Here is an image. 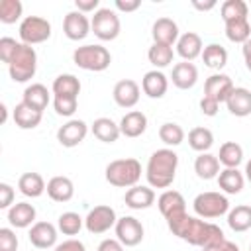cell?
<instances>
[{
    "mask_svg": "<svg viewBox=\"0 0 251 251\" xmlns=\"http://www.w3.org/2000/svg\"><path fill=\"white\" fill-rule=\"evenodd\" d=\"M171 80L176 88L180 90H188L196 84L198 80V69L194 63H188V61H180L173 67V73H171Z\"/></svg>",
    "mask_w": 251,
    "mask_h": 251,
    "instance_id": "603a6c76",
    "label": "cell"
},
{
    "mask_svg": "<svg viewBox=\"0 0 251 251\" xmlns=\"http://www.w3.org/2000/svg\"><path fill=\"white\" fill-rule=\"evenodd\" d=\"M20 41L25 45H37L51 37V24L41 16H25L18 27Z\"/></svg>",
    "mask_w": 251,
    "mask_h": 251,
    "instance_id": "52a82bcc",
    "label": "cell"
},
{
    "mask_svg": "<svg viewBox=\"0 0 251 251\" xmlns=\"http://www.w3.org/2000/svg\"><path fill=\"white\" fill-rule=\"evenodd\" d=\"M22 102L27 104V106H31L33 110L43 112V110L49 106V102H51V94H49V90H47L45 84L33 82V84H29V86H25Z\"/></svg>",
    "mask_w": 251,
    "mask_h": 251,
    "instance_id": "484cf974",
    "label": "cell"
},
{
    "mask_svg": "<svg viewBox=\"0 0 251 251\" xmlns=\"http://www.w3.org/2000/svg\"><path fill=\"white\" fill-rule=\"evenodd\" d=\"M24 4L20 0H2L0 2V22L2 24H16L22 18Z\"/></svg>",
    "mask_w": 251,
    "mask_h": 251,
    "instance_id": "b9f144b4",
    "label": "cell"
},
{
    "mask_svg": "<svg viewBox=\"0 0 251 251\" xmlns=\"http://www.w3.org/2000/svg\"><path fill=\"white\" fill-rule=\"evenodd\" d=\"M218 110H220V102H216V100H212V98H208V96H202V98H200V112H202L204 116L212 118V116L218 114Z\"/></svg>",
    "mask_w": 251,
    "mask_h": 251,
    "instance_id": "7dc6e473",
    "label": "cell"
},
{
    "mask_svg": "<svg viewBox=\"0 0 251 251\" xmlns=\"http://www.w3.org/2000/svg\"><path fill=\"white\" fill-rule=\"evenodd\" d=\"M167 226L173 231V235H176L178 239H182V241H186L190 245H196L200 249L216 245V243L226 239L220 226H216L212 222H206V220H202L198 216L182 214L178 218L167 220Z\"/></svg>",
    "mask_w": 251,
    "mask_h": 251,
    "instance_id": "6da1fadb",
    "label": "cell"
},
{
    "mask_svg": "<svg viewBox=\"0 0 251 251\" xmlns=\"http://www.w3.org/2000/svg\"><path fill=\"white\" fill-rule=\"evenodd\" d=\"M226 37L231 43H245L251 37V24L249 20H235V22H227L226 24Z\"/></svg>",
    "mask_w": 251,
    "mask_h": 251,
    "instance_id": "f35d334b",
    "label": "cell"
},
{
    "mask_svg": "<svg viewBox=\"0 0 251 251\" xmlns=\"http://www.w3.org/2000/svg\"><path fill=\"white\" fill-rule=\"evenodd\" d=\"M53 108H55L57 116L71 118L78 108V98H75V96H53Z\"/></svg>",
    "mask_w": 251,
    "mask_h": 251,
    "instance_id": "7bdbcfd3",
    "label": "cell"
},
{
    "mask_svg": "<svg viewBox=\"0 0 251 251\" xmlns=\"http://www.w3.org/2000/svg\"><path fill=\"white\" fill-rule=\"evenodd\" d=\"M90 129H92L94 137L102 143H114L122 135L120 124H116L112 118H96L90 126Z\"/></svg>",
    "mask_w": 251,
    "mask_h": 251,
    "instance_id": "83f0119b",
    "label": "cell"
},
{
    "mask_svg": "<svg viewBox=\"0 0 251 251\" xmlns=\"http://www.w3.org/2000/svg\"><path fill=\"white\" fill-rule=\"evenodd\" d=\"M227 226H229V229H233L237 233L251 229V206L239 204V206L231 208L227 212Z\"/></svg>",
    "mask_w": 251,
    "mask_h": 251,
    "instance_id": "836d02e7",
    "label": "cell"
},
{
    "mask_svg": "<svg viewBox=\"0 0 251 251\" xmlns=\"http://www.w3.org/2000/svg\"><path fill=\"white\" fill-rule=\"evenodd\" d=\"M200 251H239V247H237L233 241L224 239V241H220V243H216V245H210V247H204V249H200Z\"/></svg>",
    "mask_w": 251,
    "mask_h": 251,
    "instance_id": "f5cc1de1",
    "label": "cell"
},
{
    "mask_svg": "<svg viewBox=\"0 0 251 251\" xmlns=\"http://www.w3.org/2000/svg\"><path fill=\"white\" fill-rule=\"evenodd\" d=\"M241 53H243V61H245V67H247V71L251 73V37L243 43V47H241Z\"/></svg>",
    "mask_w": 251,
    "mask_h": 251,
    "instance_id": "db71d44e",
    "label": "cell"
},
{
    "mask_svg": "<svg viewBox=\"0 0 251 251\" xmlns=\"http://www.w3.org/2000/svg\"><path fill=\"white\" fill-rule=\"evenodd\" d=\"M84 226V218H80L76 212H63L57 220V227L63 235H76Z\"/></svg>",
    "mask_w": 251,
    "mask_h": 251,
    "instance_id": "60d3db41",
    "label": "cell"
},
{
    "mask_svg": "<svg viewBox=\"0 0 251 251\" xmlns=\"http://www.w3.org/2000/svg\"><path fill=\"white\" fill-rule=\"evenodd\" d=\"M18 235L12 227H0V251H16Z\"/></svg>",
    "mask_w": 251,
    "mask_h": 251,
    "instance_id": "f6af8a7d",
    "label": "cell"
},
{
    "mask_svg": "<svg viewBox=\"0 0 251 251\" xmlns=\"http://www.w3.org/2000/svg\"><path fill=\"white\" fill-rule=\"evenodd\" d=\"M226 106L231 116H237V118L249 116L251 114V90L245 86H235L231 94L227 96Z\"/></svg>",
    "mask_w": 251,
    "mask_h": 251,
    "instance_id": "44dd1931",
    "label": "cell"
},
{
    "mask_svg": "<svg viewBox=\"0 0 251 251\" xmlns=\"http://www.w3.org/2000/svg\"><path fill=\"white\" fill-rule=\"evenodd\" d=\"M53 251H86V247H84L82 241L71 237V239H65L63 243H57V245L53 247Z\"/></svg>",
    "mask_w": 251,
    "mask_h": 251,
    "instance_id": "c3c4849f",
    "label": "cell"
},
{
    "mask_svg": "<svg viewBox=\"0 0 251 251\" xmlns=\"http://www.w3.org/2000/svg\"><path fill=\"white\" fill-rule=\"evenodd\" d=\"M141 163L133 157H126V159H116L110 161L106 165L104 176L106 180L116 186V188H131L139 182L141 178Z\"/></svg>",
    "mask_w": 251,
    "mask_h": 251,
    "instance_id": "3957f363",
    "label": "cell"
},
{
    "mask_svg": "<svg viewBox=\"0 0 251 251\" xmlns=\"http://www.w3.org/2000/svg\"><path fill=\"white\" fill-rule=\"evenodd\" d=\"M245 176L237 169H222L218 175V186L226 194H239L243 190Z\"/></svg>",
    "mask_w": 251,
    "mask_h": 251,
    "instance_id": "4dcf8cb0",
    "label": "cell"
},
{
    "mask_svg": "<svg viewBox=\"0 0 251 251\" xmlns=\"http://www.w3.org/2000/svg\"><path fill=\"white\" fill-rule=\"evenodd\" d=\"M247 12H249V6L243 0H226L222 4V8H220V14H222L224 24L235 22V20H245L247 18Z\"/></svg>",
    "mask_w": 251,
    "mask_h": 251,
    "instance_id": "74e56055",
    "label": "cell"
},
{
    "mask_svg": "<svg viewBox=\"0 0 251 251\" xmlns=\"http://www.w3.org/2000/svg\"><path fill=\"white\" fill-rule=\"evenodd\" d=\"M75 6L82 14H90V12H98L100 10V2L98 0H75Z\"/></svg>",
    "mask_w": 251,
    "mask_h": 251,
    "instance_id": "681fc988",
    "label": "cell"
},
{
    "mask_svg": "<svg viewBox=\"0 0 251 251\" xmlns=\"http://www.w3.org/2000/svg\"><path fill=\"white\" fill-rule=\"evenodd\" d=\"M151 35H153V43H161V45H176L180 33H178V25L175 20L171 18H159L155 20L153 27H151Z\"/></svg>",
    "mask_w": 251,
    "mask_h": 251,
    "instance_id": "ac0fdd59",
    "label": "cell"
},
{
    "mask_svg": "<svg viewBox=\"0 0 251 251\" xmlns=\"http://www.w3.org/2000/svg\"><path fill=\"white\" fill-rule=\"evenodd\" d=\"M114 6H116V10L129 14V12H135L141 6V0H116Z\"/></svg>",
    "mask_w": 251,
    "mask_h": 251,
    "instance_id": "f907efd6",
    "label": "cell"
},
{
    "mask_svg": "<svg viewBox=\"0 0 251 251\" xmlns=\"http://www.w3.org/2000/svg\"><path fill=\"white\" fill-rule=\"evenodd\" d=\"M90 31H92V25H90V20L86 18V14H82L78 10H73V12H69L65 16V20H63V33L67 35V39L80 41Z\"/></svg>",
    "mask_w": 251,
    "mask_h": 251,
    "instance_id": "8fae6325",
    "label": "cell"
},
{
    "mask_svg": "<svg viewBox=\"0 0 251 251\" xmlns=\"http://www.w3.org/2000/svg\"><path fill=\"white\" fill-rule=\"evenodd\" d=\"M233 88L235 86H233V82H231V78L227 75L214 73L204 82V96H208V98H212V100H216V102L222 104V102L227 100V96L231 94Z\"/></svg>",
    "mask_w": 251,
    "mask_h": 251,
    "instance_id": "2e32d148",
    "label": "cell"
},
{
    "mask_svg": "<svg viewBox=\"0 0 251 251\" xmlns=\"http://www.w3.org/2000/svg\"><path fill=\"white\" fill-rule=\"evenodd\" d=\"M188 145H190V149H194L198 153H208L210 147L214 145V133L202 126L192 127L188 131Z\"/></svg>",
    "mask_w": 251,
    "mask_h": 251,
    "instance_id": "d590c367",
    "label": "cell"
},
{
    "mask_svg": "<svg viewBox=\"0 0 251 251\" xmlns=\"http://www.w3.org/2000/svg\"><path fill=\"white\" fill-rule=\"evenodd\" d=\"M51 90H53V96H75V98H78L80 80L75 75L65 73V75L55 76V80L51 84Z\"/></svg>",
    "mask_w": 251,
    "mask_h": 251,
    "instance_id": "1f68e13d",
    "label": "cell"
},
{
    "mask_svg": "<svg viewBox=\"0 0 251 251\" xmlns=\"http://www.w3.org/2000/svg\"><path fill=\"white\" fill-rule=\"evenodd\" d=\"M157 208L165 220H173L186 214V200L178 190H165L157 198Z\"/></svg>",
    "mask_w": 251,
    "mask_h": 251,
    "instance_id": "9a60e30c",
    "label": "cell"
},
{
    "mask_svg": "<svg viewBox=\"0 0 251 251\" xmlns=\"http://www.w3.org/2000/svg\"><path fill=\"white\" fill-rule=\"evenodd\" d=\"M202 61L208 69H214V71H220L226 67L227 63V51L226 47H222L220 43H208L204 45V51H202Z\"/></svg>",
    "mask_w": 251,
    "mask_h": 251,
    "instance_id": "e575fe53",
    "label": "cell"
},
{
    "mask_svg": "<svg viewBox=\"0 0 251 251\" xmlns=\"http://www.w3.org/2000/svg\"><path fill=\"white\" fill-rule=\"evenodd\" d=\"M173 57H175V51L171 45H161V43H153L147 51V59L149 63L159 71V69H165L173 63Z\"/></svg>",
    "mask_w": 251,
    "mask_h": 251,
    "instance_id": "8d00e7d4",
    "label": "cell"
},
{
    "mask_svg": "<svg viewBox=\"0 0 251 251\" xmlns=\"http://www.w3.org/2000/svg\"><path fill=\"white\" fill-rule=\"evenodd\" d=\"M0 112H2V124H6V120H8V108H6L4 102L0 104Z\"/></svg>",
    "mask_w": 251,
    "mask_h": 251,
    "instance_id": "9f6ffc18",
    "label": "cell"
},
{
    "mask_svg": "<svg viewBox=\"0 0 251 251\" xmlns=\"http://www.w3.org/2000/svg\"><path fill=\"white\" fill-rule=\"evenodd\" d=\"M145 129H147V116L139 110H131L120 120V131L126 137H131V139L139 137L145 133Z\"/></svg>",
    "mask_w": 251,
    "mask_h": 251,
    "instance_id": "d4e9b609",
    "label": "cell"
},
{
    "mask_svg": "<svg viewBox=\"0 0 251 251\" xmlns=\"http://www.w3.org/2000/svg\"><path fill=\"white\" fill-rule=\"evenodd\" d=\"M96 251H124V245H122L118 239L108 237V239H102V241H100V245H98Z\"/></svg>",
    "mask_w": 251,
    "mask_h": 251,
    "instance_id": "816d5d0a",
    "label": "cell"
},
{
    "mask_svg": "<svg viewBox=\"0 0 251 251\" xmlns=\"http://www.w3.org/2000/svg\"><path fill=\"white\" fill-rule=\"evenodd\" d=\"M20 45H22V41H16L14 37H0V59H2V63L10 65L12 59L16 57V53H18Z\"/></svg>",
    "mask_w": 251,
    "mask_h": 251,
    "instance_id": "ee69618b",
    "label": "cell"
},
{
    "mask_svg": "<svg viewBox=\"0 0 251 251\" xmlns=\"http://www.w3.org/2000/svg\"><path fill=\"white\" fill-rule=\"evenodd\" d=\"M14 188L8 182H0V208L2 210H10L14 206Z\"/></svg>",
    "mask_w": 251,
    "mask_h": 251,
    "instance_id": "bcb514c9",
    "label": "cell"
},
{
    "mask_svg": "<svg viewBox=\"0 0 251 251\" xmlns=\"http://www.w3.org/2000/svg\"><path fill=\"white\" fill-rule=\"evenodd\" d=\"M35 71H37V53L31 45L22 43L16 57L8 65L10 78L14 82H27L35 76Z\"/></svg>",
    "mask_w": 251,
    "mask_h": 251,
    "instance_id": "5b68a950",
    "label": "cell"
},
{
    "mask_svg": "<svg viewBox=\"0 0 251 251\" xmlns=\"http://www.w3.org/2000/svg\"><path fill=\"white\" fill-rule=\"evenodd\" d=\"M192 208H194V214L198 218H202V220H214V218H220V216H224V214L229 212V200L222 192L208 190V192H200L192 200Z\"/></svg>",
    "mask_w": 251,
    "mask_h": 251,
    "instance_id": "8992f818",
    "label": "cell"
},
{
    "mask_svg": "<svg viewBox=\"0 0 251 251\" xmlns=\"http://www.w3.org/2000/svg\"><path fill=\"white\" fill-rule=\"evenodd\" d=\"M12 118H14L16 126H18L20 129H33V127H37V126L41 124L43 112L33 110L31 106L20 102V104H16V108H14V112H12Z\"/></svg>",
    "mask_w": 251,
    "mask_h": 251,
    "instance_id": "4316f807",
    "label": "cell"
},
{
    "mask_svg": "<svg viewBox=\"0 0 251 251\" xmlns=\"http://www.w3.org/2000/svg\"><path fill=\"white\" fill-rule=\"evenodd\" d=\"M139 94H141V88L135 80L131 78H122L114 84V90H112V98L114 102L120 106V108H133L137 102H139Z\"/></svg>",
    "mask_w": 251,
    "mask_h": 251,
    "instance_id": "5bb4252c",
    "label": "cell"
},
{
    "mask_svg": "<svg viewBox=\"0 0 251 251\" xmlns=\"http://www.w3.org/2000/svg\"><path fill=\"white\" fill-rule=\"evenodd\" d=\"M47 184L39 173H24L18 178V190L27 198H39L45 192Z\"/></svg>",
    "mask_w": 251,
    "mask_h": 251,
    "instance_id": "f546056e",
    "label": "cell"
},
{
    "mask_svg": "<svg viewBox=\"0 0 251 251\" xmlns=\"http://www.w3.org/2000/svg\"><path fill=\"white\" fill-rule=\"evenodd\" d=\"M141 90L143 94H147L149 98H163L169 90V78L163 71H147L141 78Z\"/></svg>",
    "mask_w": 251,
    "mask_h": 251,
    "instance_id": "d6986e66",
    "label": "cell"
},
{
    "mask_svg": "<svg viewBox=\"0 0 251 251\" xmlns=\"http://www.w3.org/2000/svg\"><path fill=\"white\" fill-rule=\"evenodd\" d=\"M114 229H116V239L124 247H135V245H139L143 241V233H145L143 224L133 216L118 218Z\"/></svg>",
    "mask_w": 251,
    "mask_h": 251,
    "instance_id": "30bf717a",
    "label": "cell"
},
{
    "mask_svg": "<svg viewBox=\"0 0 251 251\" xmlns=\"http://www.w3.org/2000/svg\"><path fill=\"white\" fill-rule=\"evenodd\" d=\"M218 161H220V165H224V169H237L243 161V147L235 141L222 143L220 153H218Z\"/></svg>",
    "mask_w": 251,
    "mask_h": 251,
    "instance_id": "d6a6232c",
    "label": "cell"
},
{
    "mask_svg": "<svg viewBox=\"0 0 251 251\" xmlns=\"http://www.w3.org/2000/svg\"><path fill=\"white\" fill-rule=\"evenodd\" d=\"M90 25H92L94 35L100 41H114L120 35V29H122L118 14L110 8H100L98 12H94V16L90 20Z\"/></svg>",
    "mask_w": 251,
    "mask_h": 251,
    "instance_id": "ba28073f",
    "label": "cell"
},
{
    "mask_svg": "<svg viewBox=\"0 0 251 251\" xmlns=\"http://www.w3.org/2000/svg\"><path fill=\"white\" fill-rule=\"evenodd\" d=\"M73 61L78 69L82 71H92V73H100V71H106L112 63V55L110 51L104 47V45H98V43H90V45H82V47H76L75 53H73Z\"/></svg>",
    "mask_w": 251,
    "mask_h": 251,
    "instance_id": "277c9868",
    "label": "cell"
},
{
    "mask_svg": "<svg viewBox=\"0 0 251 251\" xmlns=\"http://www.w3.org/2000/svg\"><path fill=\"white\" fill-rule=\"evenodd\" d=\"M118 222V216H116V210L108 204H100V206H94L86 218H84V227L88 229V233H94V235H100V233H106L108 229H112Z\"/></svg>",
    "mask_w": 251,
    "mask_h": 251,
    "instance_id": "9c48e42d",
    "label": "cell"
},
{
    "mask_svg": "<svg viewBox=\"0 0 251 251\" xmlns=\"http://www.w3.org/2000/svg\"><path fill=\"white\" fill-rule=\"evenodd\" d=\"M88 133V124L84 120H69L67 124H63L59 129H57V141L63 145V147H76L84 141Z\"/></svg>",
    "mask_w": 251,
    "mask_h": 251,
    "instance_id": "7c38bea8",
    "label": "cell"
},
{
    "mask_svg": "<svg viewBox=\"0 0 251 251\" xmlns=\"http://www.w3.org/2000/svg\"><path fill=\"white\" fill-rule=\"evenodd\" d=\"M245 178L249 180V184H251V159L245 163Z\"/></svg>",
    "mask_w": 251,
    "mask_h": 251,
    "instance_id": "6f0895ef",
    "label": "cell"
},
{
    "mask_svg": "<svg viewBox=\"0 0 251 251\" xmlns=\"http://www.w3.org/2000/svg\"><path fill=\"white\" fill-rule=\"evenodd\" d=\"M35 216L37 212L29 202H18L8 210V222L12 227H18V229L31 227L35 224Z\"/></svg>",
    "mask_w": 251,
    "mask_h": 251,
    "instance_id": "7402d4cb",
    "label": "cell"
},
{
    "mask_svg": "<svg viewBox=\"0 0 251 251\" xmlns=\"http://www.w3.org/2000/svg\"><path fill=\"white\" fill-rule=\"evenodd\" d=\"M194 173H196V176L202 178V180L218 178V175H220V161H218V155L200 153V155L194 159Z\"/></svg>",
    "mask_w": 251,
    "mask_h": 251,
    "instance_id": "f1b7e54d",
    "label": "cell"
},
{
    "mask_svg": "<svg viewBox=\"0 0 251 251\" xmlns=\"http://www.w3.org/2000/svg\"><path fill=\"white\" fill-rule=\"evenodd\" d=\"M159 139L167 147H176V145H180L184 141V129L175 122H165L159 127Z\"/></svg>",
    "mask_w": 251,
    "mask_h": 251,
    "instance_id": "ab89813d",
    "label": "cell"
},
{
    "mask_svg": "<svg viewBox=\"0 0 251 251\" xmlns=\"http://www.w3.org/2000/svg\"><path fill=\"white\" fill-rule=\"evenodd\" d=\"M45 192L53 202H69L75 196V184H73V180L69 176L57 175V176L47 180Z\"/></svg>",
    "mask_w": 251,
    "mask_h": 251,
    "instance_id": "cb8c5ba5",
    "label": "cell"
},
{
    "mask_svg": "<svg viewBox=\"0 0 251 251\" xmlns=\"http://www.w3.org/2000/svg\"><path fill=\"white\" fill-rule=\"evenodd\" d=\"M175 47H176L178 57H182V61H188V63H192L196 57H202V51H204L202 37L198 33H194V31L182 33Z\"/></svg>",
    "mask_w": 251,
    "mask_h": 251,
    "instance_id": "ffe728a7",
    "label": "cell"
},
{
    "mask_svg": "<svg viewBox=\"0 0 251 251\" xmlns=\"http://www.w3.org/2000/svg\"><path fill=\"white\" fill-rule=\"evenodd\" d=\"M124 202L131 210H147L155 204V190L149 184L147 186L145 184H135V186L126 190Z\"/></svg>",
    "mask_w": 251,
    "mask_h": 251,
    "instance_id": "e0dca14e",
    "label": "cell"
},
{
    "mask_svg": "<svg viewBox=\"0 0 251 251\" xmlns=\"http://www.w3.org/2000/svg\"><path fill=\"white\" fill-rule=\"evenodd\" d=\"M249 251H251V245H249Z\"/></svg>",
    "mask_w": 251,
    "mask_h": 251,
    "instance_id": "680465c9",
    "label": "cell"
},
{
    "mask_svg": "<svg viewBox=\"0 0 251 251\" xmlns=\"http://www.w3.org/2000/svg\"><path fill=\"white\" fill-rule=\"evenodd\" d=\"M178 167V155L171 147H163L151 153L147 167H145V178L151 188H169L176 176Z\"/></svg>",
    "mask_w": 251,
    "mask_h": 251,
    "instance_id": "7a4b0ae2",
    "label": "cell"
},
{
    "mask_svg": "<svg viewBox=\"0 0 251 251\" xmlns=\"http://www.w3.org/2000/svg\"><path fill=\"white\" fill-rule=\"evenodd\" d=\"M57 231L59 227H55L51 222H35L29 227L27 239L35 249H51L57 245Z\"/></svg>",
    "mask_w": 251,
    "mask_h": 251,
    "instance_id": "4fadbf2b",
    "label": "cell"
},
{
    "mask_svg": "<svg viewBox=\"0 0 251 251\" xmlns=\"http://www.w3.org/2000/svg\"><path fill=\"white\" fill-rule=\"evenodd\" d=\"M192 6H194L196 10L208 12V10H212V8L216 6V2H214V0H210V2H198V0H192Z\"/></svg>",
    "mask_w": 251,
    "mask_h": 251,
    "instance_id": "11a10c76",
    "label": "cell"
}]
</instances>
